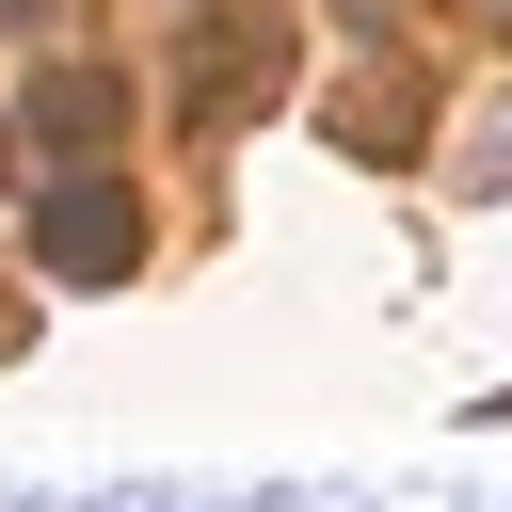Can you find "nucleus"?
I'll list each match as a JSON object with an SVG mask.
<instances>
[{
    "label": "nucleus",
    "instance_id": "f257e3e1",
    "mask_svg": "<svg viewBox=\"0 0 512 512\" xmlns=\"http://www.w3.org/2000/svg\"><path fill=\"white\" fill-rule=\"evenodd\" d=\"M272 96H288V16H272V0H208L192 48H176V112H192V128H240V112H272Z\"/></svg>",
    "mask_w": 512,
    "mask_h": 512
},
{
    "label": "nucleus",
    "instance_id": "f03ea898",
    "mask_svg": "<svg viewBox=\"0 0 512 512\" xmlns=\"http://www.w3.org/2000/svg\"><path fill=\"white\" fill-rule=\"evenodd\" d=\"M32 256H48L64 288H112V272H144V192H112V176H64V192L32 208Z\"/></svg>",
    "mask_w": 512,
    "mask_h": 512
},
{
    "label": "nucleus",
    "instance_id": "7ed1b4c3",
    "mask_svg": "<svg viewBox=\"0 0 512 512\" xmlns=\"http://www.w3.org/2000/svg\"><path fill=\"white\" fill-rule=\"evenodd\" d=\"M16 128H48V144H112V128H128V80H112V64H48Z\"/></svg>",
    "mask_w": 512,
    "mask_h": 512
},
{
    "label": "nucleus",
    "instance_id": "20e7f679",
    "mask_svg": "<svg viewBox=\"0 0 512 512\" xmlns=\"http://www.w3.org/2000/svg\"><path fill=\"white\" fill-rule=\"evenodd\" d=\"M336 144H352V160H416V144H432V80H416V64H400V80H352Z\"/></svg>",
    "mask_w": 512,
    "mask_h": 512
},
{
    "label": "nucleus",
    "instance_id": "39448f33",
    "mask_svg": "<svg viewBox=\"0 0 512 512\" xmlns=\"http://www.w3.org/2000/svg\"><path fill=\"white\" fill-rule=\"evenodd\" d=\"M336 16H352V32H384V16H416V0H336Z\"/></svg>",
    "mask_w": 512,
    "mask_h": 512
},
{
    "label": "nucleus",
    "instance_id": "423d86ee",
    "mask_svg": "<svg viewBox=\"0 0 512 512\" xmlns=\"http://www.w3.org/2000/svg\"><path fill=\"white\" fill-rule=\"evenodd\" d=\"M0 352H16V288H0Z\"/></svg>",
    "mask_w": 512,
    "mask_h": 512
}]
</instances>
